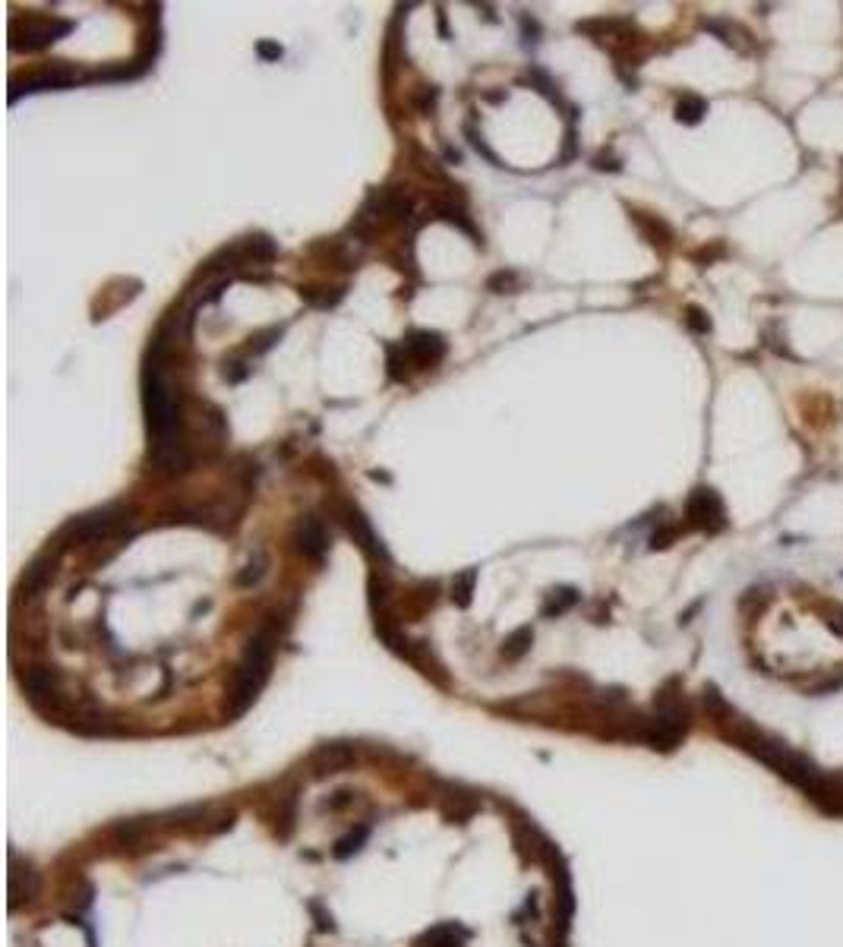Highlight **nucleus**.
<instances>
[{
  "mask_svg": "<svg viewBox=\"0 0 843 947\" xmlns=\"http://www.w3.org/2000/svg\"><path fill=\"white\" fill-rule=\"evenodd\" d=\"M143 408L149 436H155V461L165 471H180V465H184V452H180V411L174 405L168 379L152 367L143 376Z\"/></svg>",
  "mask_w": 843,
  "mask_h": 947,
  "instance_id": "nucleus-1",
  "label": "nucleus"
},
{
  "mask_svg": "<svg viewBox=\"0 0 843 947\" xmlns=\"http://www.w3.org/2000/svg\"><path fill=\"white\" fill-rule=\"evenodd\" d=\"M269 667H272V632L259 629L247 641L244 660H240V667L234 673V685H231V711L234 714H244L253 704V698L259 695V689H263L266 679H269Z\"/></svg>",
  "mask_w": 843,
  "mask_h": 947,
  "instance_id": "nucleus-2",
  "label": "nucleus"
},
{
  "mask_svg": "<svg viewBox=\"0 0 843 947\" xmlns=\"http://www.w3.org/2000/svg\"><path fill=\"white\" fill-rule=\"evenodd\" d=\"M686 525L695 528V531H724L727 525V512H724V502H720L717 490L711 487H698L689 493L686 499Z\"/></svg>",
  "mask_w": 843,
  "mask_h": 947,
  "instance_id": "nucleus-3",
  "label": "nucleus"
},
{
  "mask_svg": "<svg viewBox=\"0 0 843 947\" xmlns=\"http://www.w3.org/2000/svg\"><path fill=\"white\" fill-rule=\"evenodd\" d=\"M73 26L67 19H51V16H38V19H26L23 29L13 26V48H26V51H42L48 45H54L60 35H67Z\"/></svg>",
  "mask_w": 843,
  "mask_h": 947,
  "instance_id": "nucleus-4",
  "label": "nucleus"
},
{
  "mask_svg": "<svg viewBox=\"0 0 843 947\" xmlns=\"http://www.w3.org/2000/svg\"><path fill=\"white\" fill-rule=\"evenodd\" d=\"M120 521H124V512H120L117 506H108V509L92 512V515L76 518L73 525H70V531H73V537H76V540H92V537L111 534V531L120 525Z\"/></svg>",
  "mask_w": 843,
  "mask_h": 947,
  "instance_id": "nucleus-5",
  "label": "nucleus"
},
{
  "mask_svg": "<svg viewBox=\"0 0 843 947\" xmlns=\"http://www.w3.org/2000/svg\"><path fill=\"white\" fill-rule=\"evenodd\" d=\"M294 547L307 559H323L329 550V534L316 518H300L297 528H294Z\"/></svg>",
  "mask_w": 843,
  "mask_h": 947,
  "instance_id": "nucleus-6",
  "label": "nucleus"
},
{
  "mask_svg": "<svg viewBox=\"0 0 843 947\" xmlns=\"http://www.w3.org/2000/svg\"><path fill=\"white\" fill-rule=\"evenodd\" d=\"M341 515H345V525H348L354 543H360V550H364L370 559H386V547H383V543H379V537L373 534V528H370V521H367L364 512L354 509V506H348Z\"/></svg>",
  "mask_w": 843,
  "mask_h": 947,
  "instance_id": "nucleus-7",
  "label": "nucleus"
},
{
  "mask_svg": "<svg viewBox=\"0 0 843 947\" xmlns=\"http://www.w3.org/2000/svg\"><path fill=\"white\" fill-rule=\"evenodd\" d=\"M79 76L76 70H70V67H64V64H57L54 70H42V73H35V76H29L26 79V89L23 92H42V89H67V86H73V83H79ZM19 95H13L10 102H16Z\"/></svg>",
  "mask_w": 843,
  "mask_h": 947,
  "instance_id": "nucleus-8",
  "label": "nucleus"
},
{
  "mask_svg": "<svg viewBox=\"0 0 843 947\" xmlns=\"http://www.w3.org/2000/svg\"><path fill=\"white\" fill-rule=\"evenodd\" d=\"M408 354L417 364H436V360L446 354V341L439 332H414L408 341Z\"/></svg>",
  "mask_w": 843,
  "mask_h": 947,
  "instance_id": "nucleus-9",
  "label": "nucleus"
},
{
  "mask_svg": "<svg viewBox=\"0 0 843 947\" xmlns=\"http://www.w3.org/2000/svg\"><path fill=\"white\" fill-rule=\"evenodd\" d=\"M38 894V872L32 865H16L13 862V875H10V897H13V906L19 903H32Z\"/></svg>",
  "mask_w": 843,
  "mask_h": 947,
  "instance_id": "nucleus-10",
  "label": "nucleus"
},
{
  "mask_svg": "<svg viewBox=\"0 0 843 947\" xmlns=\"http://www.w3.org/2000/svg\"><path fill=\"white\" fill-rule=\"evenodd\" d=\"M354 761V749L351 745H323L313 758L316 774H338L341 768H348Z\"/></svg>",
  "mask_w": 843,
  "mask_h": 947,
  "instance_id": "nucleus-11",
  "label": "nucleus"
},
{
  "mask_svg": "<svg viewBox=\"0 0 843 947\" xmlns=\"http://www.w3.org/2000/svg\"><path fill=\"white\" fill-rule=\"evenodd\" d=\"M23 689L32 701H45L57 695V673L51 667H32L23 679Z\"/></svg>",
  "mask_w": 843,
  "mask_h": 947,
  "instance_id": "nucleus-12",
  "label": "nucleus"
},
{
  "mask_svg": "<svg viewBox=\"0 0 843 947\" xmlns=\"http://www.w3.org/2000/svg\"><path fill=\"white\" fill-rule=\"evenodd\" d=\"M54 578V559L51 556H42V559H35L32 566L26 569V578H23V591H29V594H35V591H42L45 584Z\"/></svg>",
  "mask_w": 843,
  "mask_h": 947,
  "instance_id": "nucleus-13",
  "label": "nucleus"
},
{
  "mask_svg": "<svg viewBox=\"0 0 843 947\" xmlns=\"http://www.w3.org/2000/svg\"><path fill=\"white\" fill-rule=\"evenodd\" d=\"M705 114H708V102H705V98H698V95H686L676 105V120H679V124H698Z\"/></svg>",
  "mask_w": 843,
  "mask_h": 947,
  "instance_id": "nucleus-14",
  "label": "nucleus"
},
{
  "mask_svg": "<svg viewBox=\"0 0 843 947\" xmlns=\"http://www.w3.org/2000/svg\"><path fill=\"white\" fill-rule=\"evenodd\" d=\"M575 603H578V591L575 588H559V591L550 594L547 607H544V616H559V613L572 610Z\"/></svg>",
  "mask_w": 843,
  "mask_h": 947,
  "instance_id": "nucleus-15",
  "label": "nucleus"
},
{
  "mask_svg": "<svg viewBox=\"0 0 843 947\" xmlns=\"http://www.w3.org/2000/svg\"><path fill=\"white\" fill-rule=\"evenodd\" d=\"M461 938H465V932L455 929V925H439V929H433L424 938V944L427 947H461Z\"/></svg>",
  "mask_w": 843,
  "mask_h": 947,
  "instance_id": "nucleus-16",
  "label": "nucleus"
},
{
  "mask_svg": "<svg viewBox=\"0 0 843 947\" xmlns=\"http://www.w3.org/2000/svg\"><path fill=\"white\" fill-rule=\"evenodd\" d=\"M474 581H477V569H468V572H461V575L455 578V584H452V600L458 603V607H468V603H471Z\"/></svg>",
  "mask_w": 843,
  "mask_h": 947,
  "instance_id": "nucleus-17",
  "label": "nucleus"
},
{
  "mask_svg": "<svg viewBox=\"0 0 843 947\" xmlns=\"http://www.w3.org/2000/svg\"><path fill=\"white\" fill-rule=\"evenodd\" d=\"M531 641H534V632H531V629H518V632H512V635H509L503 654H506L509 660H515V657H521V654H525V651L531 648Z\"/></svg>",
  "mask_w": 843,
  "mask_h": 947,
  "instance_id": "nucleus-18",
  "label": "nucleus"
},
{
  "mask_svg": "<svg viewBox=\"0 0 843 947\" xmlns=\"http://www.w3.org/2000/svg\"><path fill=\"white\" fill-rule=\"evenodd\" d=\"M635 221L654 237V244H670V228L664 225V221H651V218H645V215H635Z\"/></svg>",
  "mask_w": 843,
  "mask_h": 947,
  "instance_id": "nucleus-19",
  "label": "nucleus"
},
{
  "mask_svg": "<svg viewBox=\"0 0 843 947\" xmlns=\"http://www.w3.org/2000/svg\"><path fill=\"white\" fill-rule=\"evenodd\" d=\"M367 840V828H357V834H348L345 840H341L338 846H335V856L338 859H345V856H351V853H357L360 850V843Z\"/></svg>",
  "mask_w": 843,
  "mask_h": 947,
  "instance_id": "nucleus-20",
  "label": "nucleus"
},
{
  "mask_svg": "<svg viewBox=\"0 0 843 947\" xmlns=\"http://www.w3.org/2000/svg\"><path fill=\"white\" fill-rule=\"evenodd\" d=\"M686 326H689L692 332H698V335H708V332H711V319H708V313L701 310V307H689V310H686Z\"/></svg>",
  "mask_w": 843,
  "mask_h": 947,
  "instance_id": "nucleus-21",
  "label": "nucleus"
},
{
  "mask_svg": "<svg viewBox=\"0 0 843 947\" xmlns=\"http://www.w3.org/2000/svg\"><path fill=\"white\" fill-rule=\"evenodd\" d=\"M250 253L259 259H272L275 256V244L269 237H250Z\"/></svg>",
  "mask_w": 843,
  "mask_h": 947,
  "instance_id": "nucleus-22",
  "label": "nucleus"
},
{
  "mask_svg": "<svg viewBox=\"0 0 843 947\" xmlns=\"http://www.w3.org/2000/svg\"><path fill=\"white\" fill-rule=\"evenodd\" d=\"M436 212H439V218H446V221H452V225H458L461 231H468V234H474V228H471V221H465V218H461V212H458V209H452V206H439Z\"/></svg>",
  "mask_w": 843,
  "mask_h": 947,
  "instance_id": "nucleus-23",
  "label": "nucleus"
},
{
  "mask_svg": "<svg viewBox=\"0 0 843 947\" xmlns=\"http://www.w3.org/2000/svg\"><path fill=\"white\" fill-rule=\"evenodd\" d=\"M259 575H263V556H256V562H250L247 572L240 575L237 581H240V584H256V581H259Z\"/></svg>",
  "mask_w": 843,
  "mask_h": 947,
  "instance_id": "nucleus-24",
  "label": "nucleus"
},
{
  "mask_svg": "<svg viewBox=\"0 0 843 947\" xmlns=\"http://www.w3.org/2000/svg\"><path fill=\"white\" fill-rule=\"evenodd\" d=\"M512 285H515V275H512V272H499V275L490 278V291H499V294H503L506 288H512Z\"/></svg>",
  "mask_w": 843,
  "mask_h": 947,
  "instance_id": "nucleus-25",
  "label": "nucleus"
},
{
  "mask_svg": "<svg viewBox=\"0 0 843 947\" xmlns=\"http://www.w3.org/2000/svg\"><path fill=\"white\" fill-rule=\"evenodd\" d=\"M468 136H471V146H474L477 152H484V155H487V158L493 161V165H499V158H496V155H493V152H490V149L484 146V139H480V136H477L474 130H468Z\"/></svg>",
  "mask_w": 843,
  "mask_h": 947,
  "instance_id": "nucleus-26",
  "label": "nucleus"
},
{
  "mask_svg": "<svg viewBox=\"0 0 843 947\" xmlns=\"http://www.w3.org/2000/svg\"><path fill=\"white\" fill-rule=\"evenodd\" d=\"M259 57H266V60H278V57H281V48H278V45H272V42H259Z\"/></svg>",
  "mask_w": 843,
  "mask_h": 947,
  "instance_id": "nucleus-27",
  "label": "nucleus"
}]
</instances>
